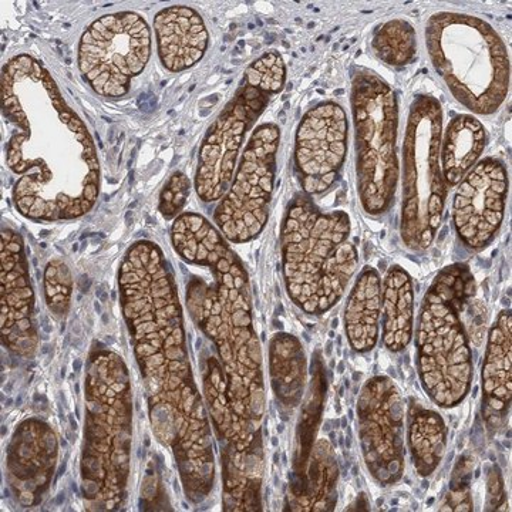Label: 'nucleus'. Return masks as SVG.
Wrapping results in <instances>:
<instances>
[{
  "label": "nucleus",
  "mask_w": 512,
  "mask_h": 512,
  "mask_svg": "<svg viewBox=\"0 0 512 512\" xmlns=\"http://www.w3.org/2000/svg\"><path fill=\"white\" fill-rule=\"evenodd\" d=\"M2 107L13 126L6 161L19 177L20 214L59 221L90 211L100 185L96 147L42 62L20 55L3 67Z\"/></svg>",
  "instance_id": "1"
},
{
  "label": "nucleus",
  "mask_w": 512,
  "mask_h": 512,
  "mask_svg": "<svg viewBox=\"0 0 512 512\" xmlns=\"http://www.w3.org/2000/svg\"><path fill=\"white\" fill-rule=\"evenodd\" d=\"M282 252L289 296L312 315L328 312L342 299L359 264L350 242L349 215L325 214L306 197L296 198L289 208Z\"/></svg>",
  "instance_id": "2"
},
{
  "label": "nucleus",
  "mask_w": 512,
  "mask_h": 512,
  "mask_svg": "<svg viewBox=\"0 0 512 512\" xmlns=\"http://www.w3.org/2000/svg\"><path fill=\"white\" fill-rule=\"evenodd\" d=\"M124 316L144 375L156 384L190 367L183 311L160 248L136 242L120 269Z\"/></svg>",
  "instance_id": "3"
},
{
  "label": "nucleus",
  "mask_w": 512,
  "mask_h": 512,
  "mask_svg": "<svg viewBox=\"0 0 512 512\" xmlns=\"http://www.w3.org/2000/svg\"><path fill=\"white\" fill-rule=\"evenodd\" d=\"M476 295L466 266L444 269L430 286L417 326V366L430 399L441 407L463 402L473 380L467 315Z\"/></svg>",
  "instance_id": "4"
},
{
  "label": "nucleus",
  "mask_w": 512,
  "mask_h": 512,
  "mask_svg": "<svg viewBox=\"0 0 512 512\" xmlns=\"http://www.w3.org/2000/svg\"><path fill=\"white\" fill-rule=\"evenodd\" d=\"M426 45L434 69L458 103L480 116L503 106L510 92V57L485 20L436 13L426 26Z\"/></svg>",
  "instance_id": "5"
},
{
  "label": "nucleus",
  "mask_w": 512,
  "mask_h": 512,
  "mask_svg": "<svg viewBox=\"0 0 512 512\" xmlns=\"http://www.w3.org/2000/svg\"><path fill=\"white\" fill-rule=\"evenodd\" d=\"M130 380L121 357L92 356L87 377V420L83 451V491L106 510L123 497L131 444Z\"/></svg>",
  "instance_id": "6"
},
{
  "label": "nucleus",
  "mask_w": 512,
  "mask_h": 512,
  "mask_svg": "<svg viewBox=\"0 0 512 512\" xmlns=\"http://www.w3.org/2000/svg\"><path fill=\"white\" fill-rule=\"evenodd\" d=\"M443 109L439 100L413 101L403 144L402 238L413 251L433 244L443 221L448 187L441 173Z\"/></svg>",
  "instance_id": "7"
},
{
  "label": "nucleus",
  "mask_w": 512,
  "mask_h": 512,
  "mask_svg": "<svg viewBox=\"0 0 512 512\" xmlns=\"http://www.w3.org/2000/svg\"><path fill=\"white\" fill-rule=\"evenodd\" d=\"M352 113L360 201L367 214H384L392 207L400 177L396 93L375 73L360 70L353 80Z\"/></svg>",
  "instance_id": "8"
},
{
  "label": "nucleus",
  "mask_w": 512,
  "mask_h": 512,
  "mask_svg": "<svg viewBox=\"0 0 512 512\" xmlns=\"http://www.w3.org/2000/svg\"><path fill=\"white\" fill-rule=\"evenodd\" d=\"M285 76L284 60L276 50L265 53L248 67L237 96L229 101L202 143L195 177L202 201H218L227 194L245 134L268 106L269 99L281 92Z\"/></svg>",
  "instance_id": "9"
},
{
  "label": "nucleus",
  "mask_w": 512,
  "mask_h": 512,
  "mask_svg": "<svg viewBox=\"0 0 512 512\" xmlns=\"http://www.w3.org/2000/svg\"><path fill=\"white\" fill-rule=\"evenodd\" d=\"M150 399L158 439L173 447L185 491L194 503L207 497L214 483L210 424L195 387L191 367L157 384Z\"/></svg>",
  "instance_id": "10"
},
{
  "label": "nucleus",
  "mask_w": 512,
  "mask_h": 512,
  "mask_svg": "<svg viewBox=\"0 0 512 512\" xmlns=\"http://www.w3.org/2000/svg\"><path fill=\"white\" fill-rule=\"evenodd\" d=\"M151 33L146 20L133 12L101 16L83 33L79 67L94 92L121 97L150 59Z\"/></svg>",
  "instance_id": "11"
},
{
  "label": "nucleus",
  "mask_w": 512,
  "mask_h": 512,
  "mask_svg": "<svg viewBox=\"0 0 512 512\" xmlns=\"http://www.w3.org/2000/svg\"><path fill=\"white\" fill-rule=\"evenodd\" d=\"M281 131L276 124H262L249 138L231 187L222 198L215 222L231 242H248L261 234L274 192L276 153Z\"/></svg>",
  "instance_id": "12"
},
{
  "label": "nucleus",
  "mask_w": 512,
  "mask_h": 512,
  "mask_svg": "<svg viewBox=\"0 0 512 512\" xmlns=\"http://www.w3.org/2000/svg\"><path fill=\"white\" fill-rule=\"evenodd\" d=\"M360 443L372 476L380 484L397 483L404 471V402L387 377L369 380L357 404Z\"/></svg>",
  "instance_id": "13"
},
{
  "label": "nucleus",
  "mask_w": 512,
  "mask_h": 512,
  "mask_svg": "<svg viewBox=\"0 0 512 512\" xmlns=\"http://www.w3.org/2000/svg\"><path fill=\"white\" fill-rule=\"evenodd\" d=\"M349 123L339 104L308 111L296 133V173L306 194H322L338 180L348 153Z\"/></svg>",
  "instance_id": "14"
},
{
  "label": "nucleus",
  "mask_w": 512,
  "mask_h": 512,
  "mask_svg": "<svg viewBox=\"0 0 512 512\" xmlns=\"http://www.w3.org/2000/svg\"><path fill=\"white\" fill-rule=\"evenodd\" d=\"M508 173L497 158H484L458 184L453 221L458 237L471 249L487 247L504 221Z\"/></svg>",
  "instance_id": "15"
},
{
  "label": "nucleus",
  "mask_w": 512,
  "mask_h": 512,
  "mask_svg": "<svg viewBox=\"0 0 512 512\" xmlns=\"http://www.w3.org/2000/svg\"><path fill=\"white\" fill-rule=\"evenodd\" d=\"M33 292L22 239L13 231L2 234V335L3 343L28 355L36 345L32 325Z\"/></svg>",
  "instance_id": "16"
},
{
  "label": "nucleus",
  "mask_w": 512,
  "mask_h": 512,
  "mask_svg": "<svg viewBox=\"0 0 512 512\" xmlns=\"http://www.w3.org/2000/svg\"><path fill=\"white\" fill-rule=\"evenodd\" d=\"M158 55L171 72H183L200 62L208 47L204 20L187 6H171L154 19Z\"/></svg>",
  "instance_id": "17"
},
{
  "label": "nucleus",
  "mask_w": 512,
  "mask_h": 512,
  "mask_svg": "<svg viewBox=\"0 0 512 512\" xmlns=\"http://www.w3.org/2000/svg\"><path fill=\"white\" fill-rule=\"evenodd\" d=\"M487 131L471 114H458L441 137V173L447 187H456L483 156Z\"/></svg>",
  "instance_id": "18"
},
{
  "label": "nucleus",
  "mask_w": 512,
  "mask_h": 512,
  "mask_svg": "<svg viewBox=\"0 0 512 512\" xmlns=\"http://www.w3.org/2000/svg\"><path fill=\"white\" fill-rule=\"evenodd\" d=\"M382 318V282L372 266H366L357 278L345 311L346 333L357 352L375 348Z\"/></svg>",
  "instance_id": "19"
},
{
  "label": "nucleus",
  "mask_w": 512,
  "mask_h": 512,
  "mask_svg": "<svg viewBox=\"0 0 512 512\" xmlns=\"http://www.w3.org/2000/svg\"><path fill=\"white\" fill-rule=\"evenodd\" d=\"M383 342L400 352L409 346L414 330V291L410 275L400 266L387 272L382 288Z\"/></svg>",
  "instance_id": "20"
},
{
  "label": "nucleus",
  "mask_w": 512,
  "mask_h": 512,
  "mask_svg": "<svg viewBox=\"0 0 512 512\" xmlns=\"http://www.w3.org/2000/svg\"><path fill=\"white\" fill-rule=\"evenodd\" d=\"M205 394H207L211 416L218 433L228 441L229 446L238 451H245L259 444V434L254 427L255 421L245 419L232 406L229 400L227 377L224 372H221V366L214 359L208 362Z\"/></svg>",
  "instance_id": "21"
},
{
  "label": "nucleus",
  "mask_w": 512,
  "mask_h": 512,
  "mask_svg": "<svg viewBox=\"0 0 512 512\" xmlns=\"http://www.w3.org/2000/svg\"><path fill=\"white\" fill-rule=\"evenodd\" d=\"M511 312L503 311L491 326L483 367L485 399L494 410H503L511 400Z\"/></svg>",
  "instance_id": "22"
},
{
  "label": "nucleus",
  "mask_w": 512,
  "mask_h": 512,
  "mask_svg": "<svg viewBox=\"0 0 512 512\" xmlns=\"http://www.w3.org/2000/svg\"><path fill=\"white\" fill-rule=\"evenodd\" d=\"M224 464L227 510H256L261 487V443L245 451L228 446Z\"/></svg>",
  "instance_id": "23"
},
{
  "label": "nucleus",
  "mask_w": 512,
  "mask_h": 512,
  "mask_svg": "<svg viewBox=\"0 0 512 512\" xmlns=\"http://www.w3.org/2000/svg\"><path fill=\"white\" fill-rule=\"evenodd\" d=\"M271 375L275 392L282 402L296 406L305 382V355L293 336L276 335L272 340Z\"/></svg>",
  "instance_id": "24"
},
{
  "label": "nucleus",
  "mask_w": 512,
  "mask_h": 512,
  "mask_svg": "<svg viewBox=\"0 0 512 512\" xmlns=\"http://www.w3.org/2000/svg\"><path fill=\"white\" fill-rule=\"evenodd\" d=\"M413 463L420 476H430L446 451L447 429L440 414L431 410H417L412 414L409 429Z\"/></svg>",
  "instance_id": "25"
},
{
  "label": "nucleus",
  "mask_w": 512,
  "mask_h": 512,
  "mask_svg": "<svg viewBox=\"0 0 512 512\" xmlns=\"http://www.w3.org/2000/svg\"><path fill=\"white\" fill-rule=\"evenodd\" d=\"M338 466L333 457L332 447L326 441H319L315 447V458L311 466V484H308L306 501L301 504L302 511H328L335 504Z\"/></svg>",
  "instance_id": "26"
},
{
  "label": "nucleus",
  "mask_w": 512,
  "mask_h": 512,
  "mask_svg": "<svg viewBox=\"0 0 512 512\" xmlns=\"http://www.w3.org/2000/svg\"><path fill=\"white\" fill-rule=\"evenodd\" d=\"M372 47L384 63L394 67L406 66L416 56V32L406 20H390L377 30Z\"/></svg>",
  "instance_id": "27"
},
{
  "label": "nucleus",
  "mask_w": 512,
  "mask_h": 512,
  "mask_svg": "<svg viewBox=\"0 0 512 512\" xmlns=\"http://www.w3.org/2000/svg\"><path fill=\"white\" fill-rule=\"evenodd\" d=\"M70 293H72V281H70L69 269L62 262H50L46 271V295L53 312L66 311Z\"/></svg>",
  "instance_id": "28"
},
{
  "label": "nucleus",
  "mask_w": 512,
  "mask_h": 512,
  "mask_svg": "<svg viewBox=\"0 0 512 512\" xmlns=\"http://www.w3.org/2000/svg\"><path fill=\"white\" fill-rule=\"evenodd\" d=\"M190 194V181L184 174H174L161 195L160 210L165 217L170 218L183 207L185 198Z\"/></svg>",
  "instance_id": "29"
},
{
  "label": "nucleus",
  "mask_w": 512,
  "mask_h": 512,
  "mask_svg": "<svg viewBox=\"0 0 512 512\" xmlns=\"http://www.w3.org/2000/svg\"><path fill=\"white\" fill-rule=\"evenodd\" d=\"M43 330H45L46 333L52 332V326L49 325V319L46 318V316H43Z\"/></svg>",
  "instance_id": "30"
},
{
  "label": "nucleus",
  "mask_w": 512,
  "mask_h": 512,
  "mask_svg": "<svg viewBox=\"0 0 512 512\" xmlns=\"http://www.w3.org/2000/svg\"><path fill=\"white\" fill-rule=\"evenodd\" d=\"M73 369L74 372H79V370L82 369V362H80V360H76V362L73 363Z\"/></svg>",
  "instance_id": "31"
},
{
  "label": "nucleus",
  "mask_w": 512,
  "mask_h": 512,
  "mask_svg": "<svg viewBox=\"0 0 512 512\" xmlns=\"http://www.w3.org/2000/svg\"><path fill=\"white\" fill-rule=\"evenodd\" d=\"M63 501H64V493H60L59 497H57L56 504L57 505L63 504Z\"/></svg>",
  "instance_id": "32"
},
{
  "label": "nucleus",
  "mask_w": 512,
  "mask_h": 512,
  "mask_svg": "<svg viewBox=\"0 0 512 512\" xmlns=\"http://www.w3.org/2000/svg\"><path fill=\"white\" fill-rule=\"evenodd\" d=\"M70 424H72V429L74 431H76L77 430V423H76V421L73 420V417H70Z\"/></svg>",
  "instance_id": "33"
},
{
  "label": "nucleus",
  "mask_w": 512,
  "mask_h": 512,
  "mask_svg": "<svg viewBox=\"0 0 512 512\" xmlns=\"http://www.w3.org/2000/svg\"><path fill=\"white\" fill-rule=\"evenodd\" d=\"M49 350H50L49 345L43 346V348H42L43 355H47V353H49Z\"/></svg>",
  "instance_id": "34"
},
{
  "label": "nucleus",
  "mask_w": 512,
  "mask_h": 512,
  "mask_svg": "<svg viewBox=\"0 0 512 512\" xmlns=\"http://www.w3.org/2000/svg\"><path fill=\"white\" fill-rule=\"evenodd\" d=\"M94 309H96L97 313H101V306L99 302L94 303Z\"/></svg>",
  "instance_id": "35"
},
{
  "label": "nucleus",
  "mask_w": 512,
  "mask_h": 512,
  "mask_svg": "<svg viewBox=\"0 0 512 512\" xmlns=\"http://www.w3.org/2000/svg\"><path fill=\"white\" fill-rule=\"evenodd\" d=\"M74 389H76V393H79V392H80V386H79V384H76V386H74Z\"/></svg>",
  "instance_id": "36"
},
{
  "label": "nucleus",
  "mask_w": 512,
  "mask_h": 512,
  "mask_svg": "<svg viewBox=\"0 0 512 512\" xmlns=\"http://www.w3.org/2000/svg\"><path fill=\"white\" fill-rule=\"evenodd\" d=\"M103 322L104 323L109 322V318H107V315H103Z\"/></svg>",
  "instance_id": "37"
},
{
  "label": "nucleus",
  "mask_w": 512,
  "mask_h": 512,
  "mask_svg": "<svg viewBox=\"0 0 512 512\" xmlns=\"http://www.w3.org/2000/svg\"><path fill=\"white\" fill-rule=\"evenodd\" d=\"M64 376H66V369H64V367H63V369H62V377H64Z\"/></svg>",
  "instance_id": "38"
},
{
  "label": "nucleus",
  "mask_w": 512,
  "mask_h": 512,
  "mask_svg": "<svg viewBox=\"0 0 512 512\" xmlns=\"http://www.w3.org/2000/svg\"><path fill=\"white\" fill-rule=\"evenodd\" d=\"M5 433H6V427H5V426H3V429H2V434H3V436H5Z\"/></svg>",
  "instance_id": "39"
}]
</instances>
